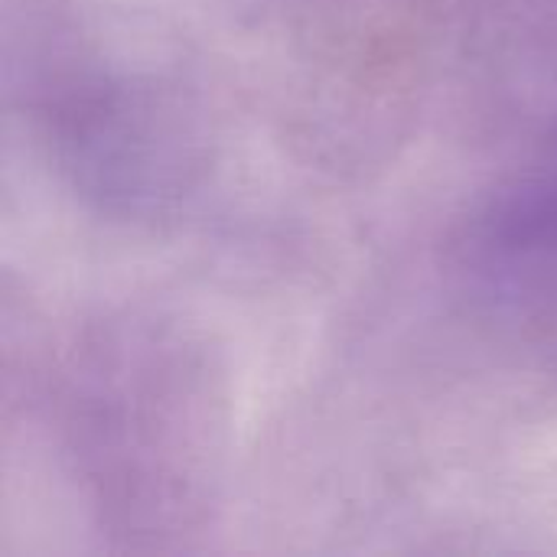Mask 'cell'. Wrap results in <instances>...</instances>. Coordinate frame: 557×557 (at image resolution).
<instances>
[{
	"instance_id": "1",
	"label": "cell",
	"mask_w": 557,
	"mask_h": 557,
	"mask_svg": "<svg viewBox=\"0 0 557 557\" xmlns=\"http://www.w3.org/2000/svg\"><path fill=\"white\" fill-rule=\"evenodd\" d=\"M480 271L509 307L557 310V166L522 183L486 219Z\"/></svg>"
}]
</instances>
